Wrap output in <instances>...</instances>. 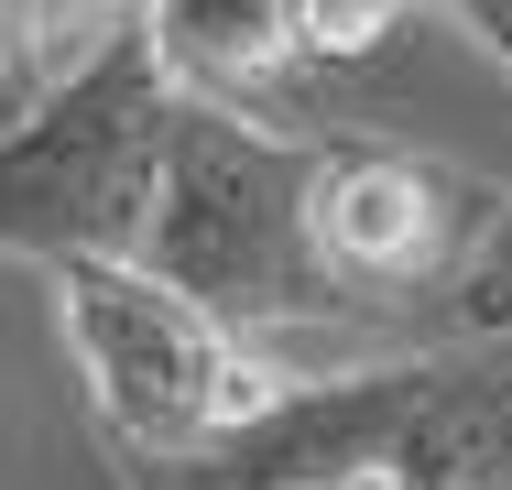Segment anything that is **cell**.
I'll return each mask as SVG.
<instances>
[{
    "instance_id": "1",
    "label": "cell",
    "mask_w": 512,
    "mask_h": 490,
    "mask_svg": "<svg viewBox=\"0 0 512 490\" xmlns=\"http://www.w3.org/2000/svg\"><path fill=\"white\" fill-rule=\"evenodd\" d=\"M207 469L240 490H512V338H447L425 360L306 382Z\"/></svg>"
},
{
    "instance_id": "2",
    "label": "cell",
    "mask_w": 512,
    "mask_h": 490,
    "mask_svg": "<svg viewBox=\"0 0 512 490\" xmlns=\"http://www.w3.org/2000/svg\"><path fill=\"white\" fill-rule=\"evenodd\" d=\"M44 284H55V327L88 382V414L131 469H207L218 447H240L316 382L295 360L207 327L186 294H164L131 262H66Z\"/></svg>"
},
{
    "instance_id": "3",
    "label": "cell",
    "mask_w": 512,
    "mask_h": 490,
    "mask_svg": "<svg viewBox=\"0 0 512 490\" xmlns=\"http://www.w3.org/2000/svg\"><path fill=\"white\" fill-rule=\"evenodd\" d=\"M175 120H186V98L153 66V33L131 11L66 88L33 98L0 131V251L44 262V273H66V262H131L142 273Z\"/></svg>"
},
{
    "instance_id": "4",
    "label": "cell",
    "mask_w": 512,
    "mask_h": 490,
    "mask_svg": "<svg viewBox=\"0 0 512 490\" xmlns=\"http://www.w3.org/2000/svg\"><path fill=\"white\" fill-rule=\"evenodd\" d=\"M306 131L284 120H229V109H186L175 153H164V196H153V240L142 273L186 294L207 327L229 338H273V327H349L338 294L306 262Z\"/></svg>"
},
{
    "instance_id": "5",
    "label": "cell",
    "mask_w": 512,
    "mask_h": 490,
    "mask_svg": "<svg viewBox=\"0 0 512 490\" xmlns=\"http://www.w3.org/2000/svg\"><path fill=\"white\" fill-rule=\"evenodd\" d=\"M306 262L338 294L349 327H393L414 305H447L458 273L480 262L491 218H502V175H469L447 153L414 142H371V131H306Z\"/></svg>"
},
{
    "instance_id": "6",
    "label": "cell",
    "mask_w": 512,
    "mask_h": 490,
    "mask_svg": "<svg viewBox=\"0 0 512 490\" xmlns=\"http://www.w3.org/2000/svg\"><path fill=\"white\" fill-rule=\"evenodd\" d=\"M142 33H153V66L175 77L186 109L284 120V88L306 77L284 44V0H153Z\"/></svg>"
},
{
    "instance_id": "7",
    "label": "cell",
    "mask_w": 512,
    "mask_h": 490,
    "mask_svg": "<svg viewBox=\"0 0 512 490\" xmlns=\"http://www.w3.org/2000/svg\"><path fill=\"white\" fill-rule=\"evenodd\" d=\"M404 11L414 0H284V44L295 66H360L404 33Z\"/></svg>"
},
{
    "instance_id": "8",
    "label": "cell",
    "mask_w": 512,
    "mask_h": 490,
    "mask_svg": "<svg viewBox=\"0 0 512 490\" xmlns=\"http://www.w3.org/2000/svg\"><path fill=\"white\" fill-rule=\"evenodd\" d=\"M436 11H458V22H469V33H480V44L512 66V0H436Z\"/></svg>"
},
{
    "instance_id": "9",
    "label": "cell",
    "mask_w": 512,
    "mask_h": 490,
    "mask_svg": "<svg viewBox=\"0 0 512 490\" xmlns=\"http://www.w3.org/2000/svg\"><path fill=\"white\" fill-rule=\"evenodd\" d=\"M131 490H240L218 469H131ZM349 490H382V480H349Z\"/></svg>"
}]
</instances>
